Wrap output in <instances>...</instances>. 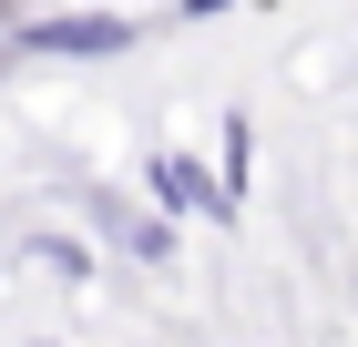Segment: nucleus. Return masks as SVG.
I'll return each instance as SVG.
<instances>
[{
  "mask_svg": "<svg viewBox=\"0 0 358 347\" xmlns=\"http://www.w3.org/2000/svg\"><path fill=\"white\" fill-rule=\"evenodd\" d=\"M31 61H123L143 41V21L134 10H41V21H21L10 31Z\"/></svg>",
  "mask_w": 358,
  "mask_h": 347,
  "instance_id": "obj_1",
  "label": "nucleus"
},
{
  "mask_svg": "<svg viewBox=\"0 0 358 347\" xmlns=\"http://www.w3.org/2000/svg\"><path fill=\"white\" fill-rule=\"evenodd\" d=\"M143 194H154V214L164 225H185V214H205V225H225V184H215V163H194V154H154L143 163Z\"/></svg>",
  "mask_w": 358,
  "mask_h": 347,
  "instance_id": "obj_2",
  "label": "nucleus"
},
{
  "mask_svg": "<svg viewBox=\"0 0 358 347\" xmlns=\"http://www.w3.org/2000/svg\"><path fill=\"white\" fill-rule=\"evenodd\" d=\"M92 214H103V235L123 245V256H143V266H174V225H164V214H134L123 194H92Z\"/></svg>",
  "mask_w": 358,
  "mask_h": 347,
  "instance_id": "obj_3",
  "label": "nucleus"
},
{
  "mask_svg": "<svg viewBox=\"0 0 358 347\" xmlns=\"http://www.w3.org/2000/svg\"><path fill=\"white\" fill-rule=\"evenodd\" d=\"M21 266H41L52 286H92V245H83V235H52V225H41V235H21Z\"/></svg>",
  "mask_w": 358,
  "mask_h": 347,
  "instance_id": "obj_4",
  "label": "nucleus"
},
{
  "mask_svg": "<svg viewBox=\"0 0 358 347\" xmlns=\"http://www.w3.org/2000/svg\"><path fill=\"white\" fill-rule=\"evenodd\" d=\"M246 174H256V133H246V112H225V133H215V184H225V205L246 194Z\"/></svg>",
  "mask_w": 358,
  "mask_h": 347,
  "instance_id": "obj_5",
  "label": "nucleus"
},
{
  "mask_svg": "<svg viewBox=\"0 0 358 347\" xmlns=\"http://www.w3.org/2000/svg\"><path fill=\"white\" fill-rule=\"evenodd\" d=\"M185 21H215V10H246V0H174Z\"/></svg>",
  "mask_w": 358,
  "mask_h": 347,
  "instance_id": "obj_6",
  "label": "nucleus"
},
{
  "mask_svg": "<svg viewBox=\"0 0 358 347\" xmlns=\"http://www.w3.org/2000/svg\"><path fill=\"white\" fill-rule=\"evenodd\" d=\"M41 347H62V337H41Z\"/></svg>",
  "mask_w": 358,
  "mask_h": 347,
  "instance_id": "obj_7",
  "label": "nucleus"
}]
</instances>
